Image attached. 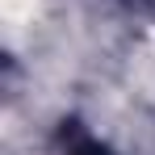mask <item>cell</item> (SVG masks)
Segmentation results:
<instances>
[{
    "label": "cell",
    "mask_w": 155,
    "mask_h": 155,
    "mask_svg": "<svg viewBox=\"0 0 155 155\" xmlns=\"http://www.w3.org/2000/svg\"><path fill=\"white\" fill-rule=\"evenodd\" d=\"M59 138H63V155H113L101 138H92L88 130H80V122H63Z\"/></svg>",
    "instance_id": "1"
}]
</instances>
